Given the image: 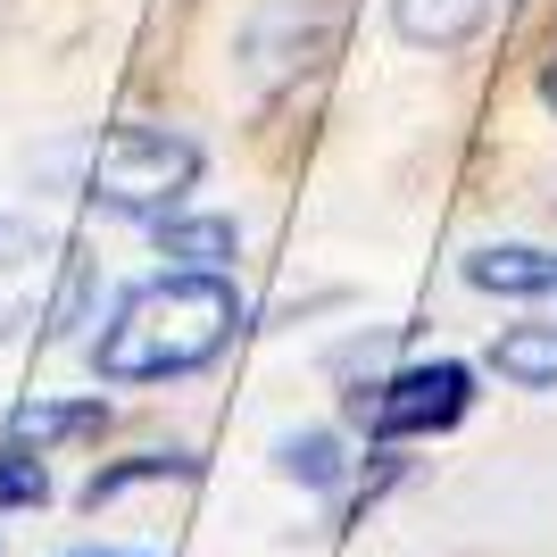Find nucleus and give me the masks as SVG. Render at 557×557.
Instances as JSON below:
<instances>
[{
	"instance_id": "f257e3e1",
	"label": "nucleus",
	"mask_w": 557,
	"mask_h": 557,
	"mask_svg": "<svg viewBox=\"0 0 557 557\" xmlns=\"http://www.w3.org/2000/svg\"><path fill=\"white\" fill-rule=\"evenodd\" d=\"M233 333H242V292L216 267H175L116 300V317L92 342V367L109 383H166V374L209 367Z\"/></svg>"
},
{
	"instance_id": "f03ea898",
	"label": "nucleus",
	"mask_w": 557,
	"mask_h": 557,
	"mask_svg": "<svg viewBox=\"0 0 557 557\" xmlns=\"http://www.w3.org/2000/svg\"><path fill=\"white\" fill-rule=\"evenodd\" d=\"M200 184V141L175 125H109L84 150V200L109 216H175Z\"/></svg>"
},
{
	"instance_id": "7ed1b4c3",
	"label": "nucleus",
	"mask_w": 557,
	"mask_h": 557,
	"mask_svg": "<svg viewBox=\"0 0 557 557\" xmlns=\"http://www.w3.org/2000/svg\"><path fill=\"white\" fill-rule=\"evenodd\" d=\"M474 408V367H458V358H424V367H399L383 392H374L367 424L383 433V442H433V433H449V424Z\"/></svg>"
},
{
	"instance_id": "20e7f679",
	"label": "nucleus",
	"mask_w": 557,
	"mask_h": 557,
	"mask_svg": "<svg viewBox=\"0 0 557 557\" xmlns=\"http://www.w3.org/2000/svg\"><path fill=\"white\" fill-rule=\"evenodd\" d=\"M67 283V258L50 242L42 225H17V216H0V342L25 333L34 317L50 308V292Z\"/></svg>"
},
{
	"instance_id": "39448f33",
	"label": "nucleus",
	"mask_w": 557,
	"mask_h": 557,
	"mask_svg": "<svg viewBox=\"0 0 557 557\" xmlns=\"http://www.w3.org/2000/svg\"><path fill=\"white\" fill-rule=\"evenodd\" d=\"M491 17H499V0H392L399 42H417V50H458V42H474Z\"/></svg>"
},
{
	"instance_id": "423d86ee",
	"label": "nucleus",
	"mask_w": 557,
	"mask_h": 557,
	"mask_svg": "<svg viewBox=\"0 0 557 557\" xmlns=\"http://www.w3.org/2000/svg\"><path fill=\"white\" fill-rule=\"evenodd\" d=\"M466 283L474 292H508V300H557V250H474Z\"/></svg>"
},
{
	"instance_id": "0eeeda50",
	"label": "nucleus",
	"mask_w": 557,
	"mask_h": 557,
	"mask_svg": "<svg viewBox=\"0 0 557 557\" xmlns=\"http://www.w3.org/2000/svg\"><path fill=\"white\" fill-rule=\"evenodd\" d=\"M491 367L508 374L516 392H557V325H508L491 342Z\"/></svg>"
},
{
	"instance_id": "6e6552de",
	"label": "nucleus",
	"mask_w": 557,
	"mask_h": 557,
	"mask_svg": "<svg viewBox=\"0 0 557 557\" xmlns=\"http://www.w3.org/2000/svg\"><path fill=\"white\" fill-rule=\"evenodd\" d=\"M67 433H100V399H75V408H17L9 417V442H34V458H42L50 442H67Z\"/></svg>"
},
{
	"instance_id": "1a4fd4ad",
	"label": "nucleus",
	"mask_w": 557,
	"mask_h": 557,
	"mask_svg": "<svg viewBox=\"0 0 557 557\" xmlns=\"http://www.w3.org/2000/svg\"><path fill=\"white\" fill-rule=\"evenodd\" d=\"M159 250L191 258V267H216V258H233V225L225 216H159Z\"/></svg>"
},
{
	"instance_id": "9d476101",
	"label": "nucleus",
	"mask_w": 557,
	"mask_h": 557,
	"mask_svg": "<svg viewBox=\"0 0 557 557\" xmlns=\"http://www.w3.org/2000/svg\"><path fill=\"white\" fill-rule=\"evenodd\" d=\"M283 474H292V483L333 491V483H342V442H333V433H300V442H283Z\"/></svg>"
},
{
	"instance_id": "9b49d317",
	"label": "nucleus",
	"mask_w": 557,
	"mask_h": 557,
	"mask_svg": "<svg viewBox=\"0 0 557 557\" xmlns=\"http://www.w3.org/2000/svg\"><path fill=\"white\" fill-rule=\"evenodd\" d=\"M42 458H25V449H9V458H0V508H34V499H42Z\"/></svg>"
},
{
	"instance_id": "f8f14e48",
	"label": "nucleus",
	"mask_w": 557,
	"mask_h": 557,
	"mask_svg": "<svg viewBox=\"0 0 557 557\" xmlns=\"http://www.w3.org/2000/svg\"><path fill=\"white\" fill-rule=\"evenodd\" d=\"M541 100L557 109V42H549V59H541Z\"/></svg>"
},
{
	"instance_id": "ddd939ff",
	"label": "nucleus",
	"mask_w": 557,
	"mask_h": 557,
	"mask_svg": "<svg viewBox=\"0 0 557 557\" xmlns=\"http://www.w3.org/2000/svg\"><path fill=\"white\" fill-rule=\"evenodd\" d=\"M109 557H116V549H109Z\"/></svg>"
}]
</instances>
